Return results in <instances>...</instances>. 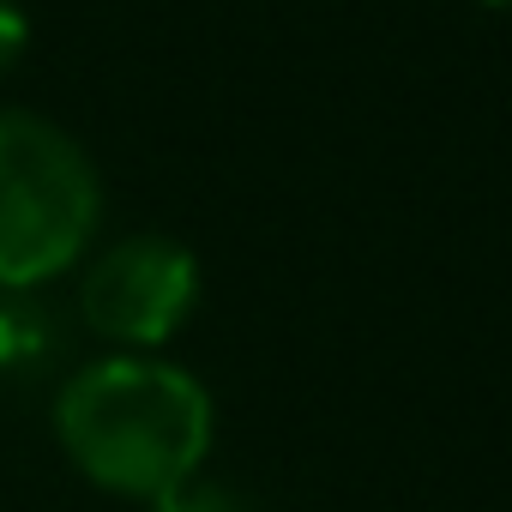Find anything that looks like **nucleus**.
<instances>
[{
  "instance_id": "f257e3e1",
  "label": "nucleus",
  "mask_w": 512,
  "mask_h": 512,
  "mask_svg": "<svg viewBox=\"0 0 512 512\" xmlns=\"http://www.w3.org/2000/svg\"><path fill=\"white\" fill-rule=\"evenodd\" d=\"M211 428V392L163 356H103L55 398V440L73 470L139 506L199 476Z\"/></svg>"
},
{
  "instance_id": "f03ea898",
  "label": "nucleus",
  "mask_w": 512,
  "mask_h": 512,
  "mask_svg": "<svg viewBox=\"0 0 512 512\" xmlns=\"http://www.w3.org/2000/svg\"><path fill=\"white\" fill-rule=\"evenodd\" d=\"M103 217L91 157L43 115L0 109V290H37L79 266Z\"/></svg>"
},
{
  "instance_id": "7ed1b4c3",
  "label": "nucleus",
  "mask_w": 512,
  "mask_h": 512,
  "mask_svg": "<svg viewBox=\"0 0 512 512\" xmlns=\"http://www.w3.org/2000/svg\"><path fill=\"white\" fill-rule=\"evenodd\" d=\"M193 302H199V266L169 235H127L103 247L79 284L85 326L121 344V356H157V344H169L187 326Z\"/></svg>"
},
{
  "instance_id": "20e7f679",
  "label": "nucleus",
  "mask_w": 512,
  "mask_h": 512,
  "mask_svg": "<svg viewBox=\"0 0 512 512\" xmlns=\"http://www.w3.org/2000/svg\"><path fill=\"white\" fill-rule=\"evenodd\" d=\"M145 512H260L241 488L229 482H211V476H187L181 488H169L163 500H151Z\"/></svg>"
},
{
  "instance_id": "39448f33",
  "label": "nucleus",
  "mask_w": 512,
  "mask_h": 512,
  "mask_svg": "<svg viewBox=\"0 0 512 512\" xmlns=\"http://www.w3.org/2000/svg\"><path fill=\"white\" fill-rule=\"evenodd\" d=\"M25 43H31V25H25V13L13 7V0H0V73H13V67H19Z\"/></svg>"
},
{
  "instance_id": "423d86ee",
  "label": "nucleus",
  "mask_w": 512,
  "mask_h": 512,
  "mask_svg": "<svg viewBox=\"0 0 512 512\" xmlns=\"http://www.w3.org/2000/svg\"><path fill=\"white\" fill-rule=\"evenodd\" d=\"M482 7H512V0H482Z\"/></svg>"
}]
</instances>
